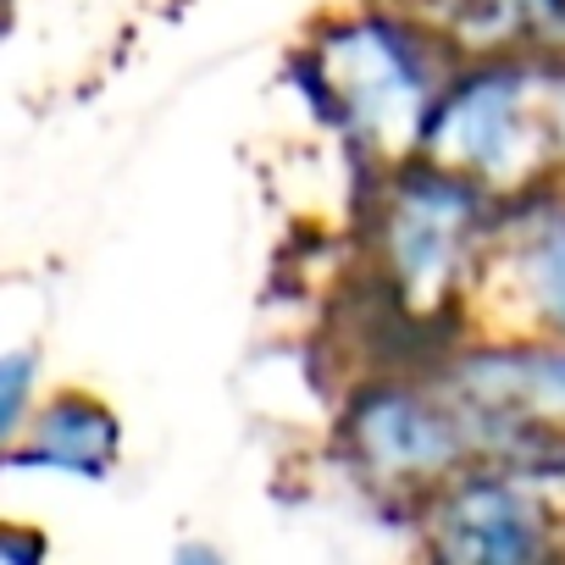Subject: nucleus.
I'll use <instances>...</instances> for the list:
<instances>
[{"label": "nucleus", "mask_w": 565, "mask_h": 565, "mask_svg": "<svg viewBox=\"0 0 565 565\" xmlns=\"http://www.w3.org/2000/svg\"><path fill=\"white\" fill-rule=\"evenodd\" d=\"M460 51L411 0H355L300 45V89L317 122L350 145L366 172L422 156L438 95Z\"/></svg>", "instance_id": "obj_1"}, {"label": "nucleus", "mask_w": 565, "mask_h": 565, "mask_svg": "<svg viewBox=\"0 0 565 565\" xmlns=\"http://www.w3.org/2000/svg\"><path fill=\"white\" fill-rule=\"evenodd\" d=\"M499 205L504 200L488 189L422 156L372 172L355 211V255L377 300L399 322H449L466 333V306L499 227Z\"/></svg>", "instance_id": "obj_2"}, {"label": "nucleus", "mask_w": 565, "mask_h": 565, "mask_svg": "<svg viewBox=\"0 0 565 565\" xmlns=\"http://www.w3.org/2000/svg\"><path fill=\"white\" fill-rule=\"evenodd\" d=\"M333 444L366 493L399 499L405 510H422L438 488L477 466H499L488 427L438 377L433 355L355 377L339 405Z\"/></svg>", "instance_id": "obj_3"}, {"label": "nucleus", "mask_w": 565, "mask_h": 565, "mask_svg": "<svg viewBox=\"0 0 565 565\" xmlns=\"http://www.w3.org/2000/svg\"><path fill=\"white\" fill-rule=\"evenodd\" d=\"M548 84H554L548 56H521V51L460 56L427 122L422 161L488 189L493 200L559 183Z\"/></svg>", "instance_id": "obj_4"}, {"label": "nucleus", "mask_w": 565, "mask_h": 565, "mask_svg": "<svg viewBox=\"0 0 565 565\" xmlns=\"http://www.w3.org/2000/svg\"><path fill=\"white\" fill-rule=\"evenodd\" d=\"M427 565H565V488L537 466H477L416 510Z\"/></svg>", "instance_id": "obj_5"}, {"label": "nucleus", "mask_w": 565, "mask_h": 565, "mask_svg": "<svg viewBox=\"0 0 565 565\" xmlns=\"http://www.w3.org/2000/svg\"><path fill=\"white\" fill-rule=\"evenodd\" d=\"M438 377L488 427L499 466H526L565 444V344L515 333H455L433 355Z\"/></svg>", "instance_id": "obj_6"}, {"label": "nucleus", "mask_w": 565, "mask_h": 565, "mask_svg": "<svg viewBox=\"0 0 565 565\" xmlns=\"http://www.w3.org/2000/svg\"><path fill=\"white\" fill-rule=\"evenodd\" d=\"M466 333L565 344V183L499 205V227L466 306Z\"/></svg>", "instance_id": "obj_7"}, {"label": "nucleus", "mask_w": 565, "mask_h": 565, "mask_svg": "<svg viewBox=\"0 0 565 565\" xmlns=\"http://www.w3.org/2000/svg\"><path fill=\"white\" fill-rule=\"evenodd\" d=\"M12 471L106 482L122 466V416L89 388H51L34 422L7 444Z\"/></svg>", "instance_id": "obj_8"}, {"label": "nucleus", "mask_w": 565, "mask_h": 565, "mask_svg": "<svg viewBox=\"0 0 565 565\" xmlns=\"http://www.w3.org/2000/svg\"><path fill=\"white\" fill-rule=\"evenodd\" d=\"M433 23L449 34L460 56L477 51H521V56H565V0H444Z\"/></svg>", "instance_id": "obj_9"}, {"label": "nucleus", "mask_w": 565, "mask_h": 565, "mask_svg": "<svg viewBox=\"0 0 565 565\" xmlns=\"http://www.w3.org/2000/svg\"><path fill=\"white\" fill-rule=\"evenodd\" d=\"M45 361H40V350H29V344H18V350H7L0 355V444H12L29 422H34V411L45 405Z\"/></svg>", "instance_id": "obj_10"}, {"label": "nucleus", "mask_w": 565, "mask_h": 565, "mask_svg": "<svg viewBox=\"0 0 565 565\" xmlns=\"http://www.w3.org/2000/svg\"><path fill=\"white\" fill-rule=\"evenodd\" d=\"M0 565H51V537L12 521L7 532H0Z\"/></svg>", "instance_id": "obj_11"}, {"label": "nucleus", "mask_w": 565, "mask_h": 565, "mask_svg": "<svg viewBox=\"0 0 565 565\" xmlns=\"http://www.w3.org/2000/svg\"><path fill=\"white\" fill-rule=\"evenodd\" d=\"M548 117H554V172L565 183V56L554 62V84H548Z\"/></svg>", "instance_id": "obj_12"}, {"label": "nucleus", "mask_w": 565, "mask_h": 565, "mask_svg": "<svg viewBox=\"0 0 565 565\" xmlns=\"http://www.w3.org/2000/svg\"><path fill=\"white\" fill-rule=\"evenodd\" d=\"M167 565H227V554H222L216 543L189 537V543H178V548H172V559H167Z\"/></svg>", "instance_id": "obj_13"}]
</instances>
